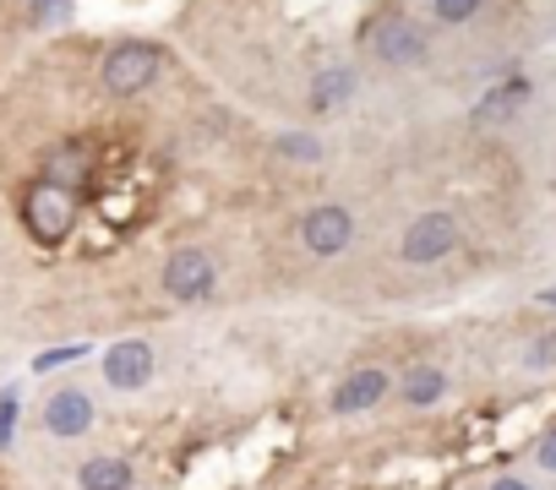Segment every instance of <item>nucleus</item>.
<instances>
[{"instance_id":"nucleus-14","label":"nucleus","mask_w":556,"mask_h":490,"mask_svg":"<svg viewBox=\"0 0 556 490\" xmlns=\"http://www.w3.org/2000/svg\"><path fill=\"white\" fill-rule=\"evenodd\" d=\"M442 392H447V376H442L437 365H415V371L404 376V403H409V409H431Z\"/></svg>"},{"instance_id":"nucleus-7","label":"nucleus","mask_w":556,"mask_h":490,"mask_svg":"<svg viewBox=\"0 0 556 490\" xmlns=\"http://www.w3.org/2000/svg\"><path fill=\"white\" fill-rule=\"evenodd\" d=\"M104 382H110L115 392H137V387H148V382H153V349H148L142 338L115 344V349L104 354Z\"/></svg>"},{"instance_id":"nucleus-8","label":"nucleus","mask_w":556,"mask_h":490,"mask_svg":"<svg viewBox=\"0 0 556 490\" xmlns=\"http://www.w3.org/2000/svg\"><path fill=\"white\" fill-rule=\"evenodd\" d=\"M45 430L61 436V441H77L93 430V398L83 387H61L50 403H45Z\"/></svg>"},{"instance_id":"nucleus-19","label":"nucleus","mask_w":556,"mask_h":490,"mask_svg":"<svg viewBox=\"0 0 556 490\" xmlns=\"http://www.w3.org/2000/svg\"><path fill=\"white\" fill-rule=\"evenodd\" d=\"M34 17L39 23H66L72 17V0H34Z\"/></svg>"},{"instance_id":"nucleus-5","label":"nucleus","mask_w":556,"mask_h":490,"mask_svg":"<svg viewBox=\"0 0 556 490\" xmlns=\"http://www.w3.org/2000/svg\"><path fill=\"white\" fill-rule=\"evenodd\" d=\"M301 245H306L312 257H339V252H350V245H355V218H350V207H339V202L312 207V212L301 218Z\"/></svg>"},{"instance_id":"nucleus-11","label":"nucleus","mask_w":556,"mask_h":490,"mask_svg":"<svg viewBox=\"0 0 556 490\" xmlns=\"http://www.w3.org/2000/svg\"><path fill=\"white\" fill-rule=\"evenodd\" d=\"M131 479H137V468L126 457H110V452H99V457H88L77 468V485L83 490H131Z\"/></svg>"},{"instance_id":"nucleus-2","label":"nucleus","mask_w":556,"mask_h":490,"mask_svg":"<svg viewBox=\"0 0 556 490\" xmlns=\"http://www.w3.org/2000/svg\"><path fill=\"white\" fill-rule=\"evenodd\" d=\"M159 66H164V55H159L153 44H142V39H126V44H115V50L104 55L99 77H104V93H115V99H131V93H142V88L159 77Z\"/></svg>"},{"instance_id":"nucleus-1","label":"nucleus","mask_w":556,"mask_h":490,"mask_svg":"<svg viewBox=\"0 0 556 490\" xmlns=\"http://www.w3.org/2000/svg\"><path fill=\"white\" fill-rule=\"evenodd\" d=\"M23 229L39 245H66V234L77 229V196L61 191V185H50V180L28 185V196H23Z\"/></svg>"},{"instance_id":"nucleus-20","label":"nucleus","mask_w":556,"mask_h":490,"mask_svg":"<svg viewBox=\"0 0 556 490\" xmlns=\"http://www.w3.org/2000/svg\"><path fill=\"white\" fill-rule=\"evenodd\" d=\"M529 365H534V371H540V365H556V333H551V338H540V344L529 349Z\"/></svg>"},{"instance_id":"nucleus-10","label":"nucleus","mask_w":556,"mask_h":490,"mask_svg":"<svg viewBox=\"0 0 556 490\" xmlns=\"http://www.w3.org/2000/svg\"><path fill=\"white\" fill-rule=\"evenodd\" d=\"M388 398V371L382 365H361L333 387V414H366Z\"/></svg>"},{"instance_id":"nucleus-6","label":"nucleus","mask_w":556,"mask_h":490,"mask_svg":"<svg viewBox=\"0 0 556 490\" xmlns=\"http://www.w3.org/2000/svg\"><path fill=\"white\" fill-rule=\"evenodd\" d=\"M371 55L388 66H415V61H426V34L409 17H382L371 28Z\"/></svg>"},{"instance_id":"nucleus-22","label":"nucleus","mask_w":556,"mask_h":490,"mask_svg":"<svg viewBox=\"0 0 556 490\" xmlns=\"http://www.w3.org/2000/svg\"><path fill=\"white\" fill-rule=\"evenodd\" d=\"M491 490H529V485H523V479H513V474H502V479H496Z\"/></svg>"},{"instance_id":"nucleus-4","label":"nucleus","mask_w":556,"mask_h":490,"mask_svg":"<svg viewBox=\"0 0 556 490\" xmlns=\"http://www.w3.org/2000/svg\"><path fill=\"white\" fill-rule=\"evenodd\" d=\"M213 284H218V268H213L207 252H197V245H186V252H175L164 262V295L180 300V306H202L213 295Z\"/></svg>"},{"instance_id":"nucleus-17","label":"nucleus","mask_w":556,"mask_h":490,"mask_svg":"<svg viewBox=\"0 0 556 490\" xmlns=\"http://www.w3.org/2000/svg\"><path fill=\"white\" fill-rule=\"evenodd\" d=\"M72 360H88V344H66V349H50V354H39V360H34V371H61V365H72Z\"/></svg>"},{"instance_id":"nucleus-12","label":"nucleus","mask_w":556,"mask_h":490,"mask_svg":"<svg viewBox=\"0 0 556 490\" xmlns=\"http://www.w3.org/2000/svg\"><path fill=\"white\" fill-rule=\"evenodd\" d=\"M350 93H355V72H350V66H328V72L312 82V109L328 115V109H339Z\"/></svg>"},{"instance_id":"nucleus-16","label":"nucleus","mask_w":556,"mask_h":490,"mask_svg":"<svg viewBox=\"0 0 556 490\" xmlns=\"http://www.w3.org/2000/svg\"><path fill=\"white\" fill-rule=\"evenodd\" d=\"M278 153L301 158V164H317V158H323V142H317V137H278Z\"/></svg>"},{"instance_id":"nucleus-18","label":"nucleus","mask_w":556,"mask_h":490,"mask_svg":"<svg viewBox=\"0 0 556 490\" xmlns=\"http://www.w3.org/2000/svg\"><path fill=\"white\" fill-rule=\"evenodd\" d=\"M12 430H17V392H0V452L12 447Z\"/></svg>"},{"instance_id":"nucleus-23","label":"nucleus","mask_w":556,"mask_h":490,"mask_svg":"<svg viewBox=\"0 0 556 490\" xmlns=\"http://www.w3.org/2000/svg\"><path fill=\"white\" fill-rule=\"evenodd\" d=\"M540 300H545V306H556V289H545V295H540Z\"/></svg>"},{"instance_id":"nucleus-21","label":"nucleus","mask_w":556,"mask_h":490,"mask_svg":"<svg viewBox=\"0 0 556 490\" xmlns=\"http://www.w3.org/2000/svg\"><path fill=\"white\" fill-rule=\"evenodd\" d=\"M540 468H551V474H556V430L540 441Z\"/></svg>"},{"instance_id":"nucleus-13","label":"nucleus","mask_w":556,"mask_h":490,"mask_svg":"<svg viewBox=\"0 0 556 490\" xmlns=\"http://www.w3.org/2000/svg\"><path fill=\"white\" fill-rule=\"evenodd\" d=\"M523 99H529V82H523V77H513V82H502V88H491V93L480 99L475 120H480V126H491V120H507V115H513Z\"/></svg>"},{"instance_id":"nucleus-9","label":"nucleus","mask_w":556,"mask_h":490,"mask_svg":"<svg viewBox=\"0 0 556 490\" xmlns=\"http://www.w3.org/2000/svg\"><path fill=\"white\" fill-rule=\"evenodd\" d=\"M93 175V147L88 142H55L50 153H45V169H39V180H50V185H61V191H83V180Z\"/></svg>"},{"instance_id":"nucleus-3","label":"nucleus","mask_w":556,"mask_h":490,"mask_svg":"<svg viewBox=\"0 0 556 490\" xmlns=\"http://www.w3.org/2000/svg\"><path fill=\"white\" fill-rule=\"evenodd\" d=\"M453 252H458V218L453 212H420L404 229V240H399V257L409 268H431V262H442Z\"/></svg>"},{"instance_id":"nucleus-15","label":"nucleus","mask_w":556,"mask_h":490,"mask_svg":"<svg viewBox=\"0 0 556 490\" xmlns=\"http://www.w3.org/2000/svg\"><path fill=\"white\" fill-rule=\"evenodd\" d=\"M480 7H485V0H431V12H437V23H447V28L469 23V17H475Z\"/></svg>"}]
</instances>
